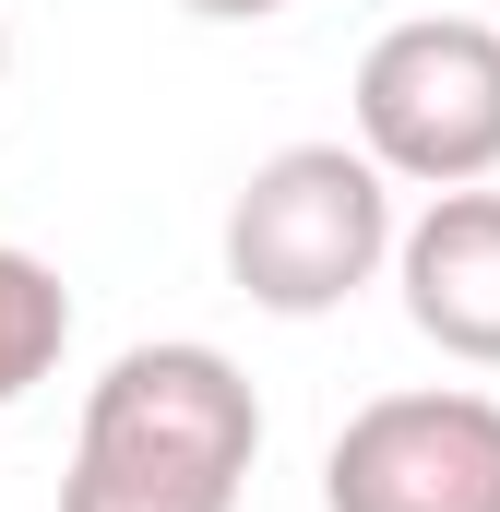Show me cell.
<instances>
[{
  "mask_svg": "<svg viewBox=\"0 0 500 512\" xmlns=\"http://www.w3.org/2000/svg\"><path fill=\"white\" fill-rule=\"evenodd\" d=\"M381 262H393V179L358 143H286L227 203V286L274 322L346 310Z\"/></svg>",
  "mask_w": 500,
  "mask_h": 512,
  "instance_id": "2",
  "label": "cell"
},
{
  "mask_svg": "<svg viewBox=\"0 0 500 512\" xmlns=\"http://www.w3.org/2000/svg\"><path fill=\"white\" fill-rule=\"evenodd\" d=\"M322 512H500V393H370L322 453Z\"/></svg>",
  "mask_w": 500,
  "mask_h": 512,
  "instance_id": "4",
  "label": "cell"
},
{
  "mask_svg": "<svg viewBox=\"0 0 500 512\" xmlns=\"http://www.w3.org/2000/svg\"><path fill=\"white\" fill-rule=\"evenodd\" d=\"M250 453H262V393L239 382V358L155 334L120 346L108 382L84 393L60 512H239Z\"/></svg>",
  "mask_w": 500,
  "mask_h": 512,
  "instance_id": "1",
  "label": "cell"
},
{
  "mask_svg": "<svg viewBox=\"0 0 500 512\" xmlns=\"http://www.w3.org/2000/svg\"><path fill=\"white\" fill-rule=\"evenodd\" d=\"M60 346H72V286L36 251H0V405H24V393L48 382Z\"/></svg>",
  "mask_w": 500,
  "mask_h": 512,
  "instance_id": "6",
  "label": "cell"
},
{
  "mask_svg": "<svg viewBox=\"0 0 500 512\" xmlns=\"http://www.w3.org/2000/svg\"><path fill=\"white\" fill-rule=\"evenodd\" d=\"M358 155L417 191L500 179V24H477V12L381 24L358 60Z\"/></svg>",
  "mask_w": 500,
  "mask_h": 512,
  "instance_id": "3",
  "label": "cell"
},
{
  "mask_svg": "<svg viewBox=\"0 0 500 512\" xmlns=\"http://www.w3.org/2000/svg\"><path fill=\"white\" fill-rule=\"evenodd\" d=\"M393 286H405V322L441 358L500 370V191L489 179L429 191V215L393 227Z\"/></svg>",
  "mask_w": 500,
  "mask_h": 512,
  "instance_id": "5",
  "label": "cell"
},
{
  "mask_svg": "<svg viewBox=\"0 0 500 512\" xmlns=\"http://www.w3.org/2000/svg\"><path fill=\"white\" fill-rule=\"evenodd\" d=\"M179 12H203V24H274L286 0H179Z\"/></svg>",
  "mask_w": 500,
  "mask_h": 512,
  "instance_id": "7",
  "label": "cell"
},
{
  "mask_svg": "<svg viewBox=\"0 0 500 512\" xmlns=\"http://www.w3.org/2000/svg\"><path fill=\"white\" fill-rule=\"evenodd\" d=\"M0 72H12V36H0Z\"/></svg>",
  "mask_w": 500,
  "mask_h": 512,
  "instance_id": "8",
  "label": "cell"
}]
</instances>
